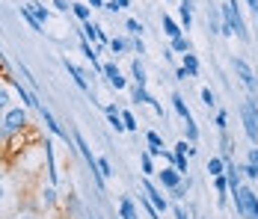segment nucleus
<instances>
[{"label": "nucleus", "mask_w": 258, "mask_h": 219, "mask_svg": "<svg viewBox=\"0 0 258 219\" xmlns=\"http://www.w3.org/2000/svg\"><path fill=\"white\" fill-rule=\"evenodd\" d=\"M232 198H234V210H237V216L243 219H258V195L249 190V187H237L232 190Z\"/></svg>", "instance_id": "nucleus-1"}, {"label": "nucleus", "mask_w": 258, "mask_h": 219, "mask_svg": "<svg viewBox=\"0 0 258 219\" xmlns=\"http://www.w3.org/2000/svg\"><path fill=\"white\" fill-rule=\"evenodd\" d=\"M240 119H243V130H246L249 142L258 145V98H249L240 104Z\"/></svg>", "instance_id": "nucleus-2"}, {"label": "nucleus", "mask_w": 258, "mask_h": 219, "mask_svg": "<svg viewBox=\"0 0 258 219\" xmlns=\"http://www.w3.org/2000/svg\"><path fill=\"white\" fill-rule=\"evenodd\" d=\"M232 65H234V71H237V77L243 80V86L252 92V98H258V80H255V71L249 68V62H246V59H240V56H234Z\"/></svg>", "instance_id": "nucleus-3"}, {"label": "nucleus", "mask_w": 258, "mask_h": 219, "mask_svg": "<svg viewBox=\"0 0 258 219\" xmlns=\"http://www.w3.org/2000/svg\"><path fill=\"white\" fill-rule=\"evenodd\" d=\"M143 195H146V198L152 201V207H155L157 213H166V210H169V201H166L163 190H160V187H155V184H152L149 178L143 181Z\"/></svg>", "instance_id": "nucleus-4"}, {"label": "nucleus", "mask_w": 258, "mask_h": 219, "mask_svg": "<svg viewBox=\"0 0 258 219\" xmlns=\"http://www.w3.org/2000/svg\"><path fill=\"white\" fill-rule=\"evenodd\" d=\"M3 127L6 133H21L27 127V113L18 107V110H6V119H3Z\"/></svg>", "instance_id": "nucleus-5"}, {"label": "nucleus", "mask_w": 258, "mask_h": 219, "mask_svg": "<svg viewBox=\"0 0 258 219\" xmlns=\"http://www.w3.org/2000/svg\"><path fill=\"white\" fill-rule=\"evenodd\" d=\"M157 181H160V190H175V187H181V181H184V175H178L175 172V166H166L163 172H157Z\"/></svg>", "instance_id": "nucleus-6"}, {"label": "nucleus", "mask_w": 258, "mask_h": 219, "mask_svg": "<svg viewBox=\"0 0 258 219\" xmlns=\"http://www.w3.org/2000/svg\"><path fill=\"white\" fill-rule=\"evenodd\" d=\"M83 39H86V42H95V50L104 48V45H110V39L101 33V27L92 24V21H86V24H83Z\"/></svg>", "instance_id": "nucleus-7"}, {"label": "nucleus", "mask_w": 258, "mask_h": 219, "mask_svg": "<svg viewBox=\"0 0 258 219\" xmlns=\"http://www.w3.org/2000/svg\"><path fill=\"white\" fill-rule=\"evenodd\" d=\"M104 77H107V83H110V86H113V89H116V92H119V89H125V86H128V80H125V77H122V71H119V68H116V65H113V62H107V65H104Z\"/></svg>", "instance_id": "nucleus-8"}, {"label": "nucleus", "mask_w": 258, "mask_h": 219, "mask_svg": "<svg viewBox=\"0 0 258 219\" xmlns=\"http://www.w3.org/2000/svg\"><path fill=\"white\" fill-rule=\"evenodd\" d=\"M39 113H42V122L48 124V130H51L53 136H59V139H66V142H69V130H62V127L56 124V119L51 116V110H48V107H39Z\"/></svg>", "instance_id": "nucleus-9"}, {"label": "nucleus", "mask_w": 258, "mask_h": 219, "mask_svg": "<svg viewBox=\"0 0 258 219\" xmlns=\"http://www.w3.org/2000/svg\"><path fill=\"white\" fill-rule=\"evenodd\" d=\"M66 71H69L72 77H75V83H78V86L83 89V92H86V95H92V89H89V83H86V74L80 71V68L75 65V62H69V59H66Z\"/></svg>", "instance_id": "nucleus-10"}, {"label": "nucleus", "mask_w": 258, "mask_h": 219, "mask_svg": "<svg viewBox=\"0 0 258 219\" xmlns=\"http://www.w3.org/2000/svg\"><path fill=\"white\" fill-rule=\"evenodd\" d=\"M146 142H149V154H152V157H157V154L166 151V148H163V136H160L157 130H149V133H146Z\"/></svg>", "instance_id": "nucleus-11"}, {"label": "nucleus", "mask_w": 258, "mask_h": 219, "mask_svg": "<svg viewBox=\"0 0 258 219\" xmlns=\"http://www.w3.org/2000/svg\"><path fill=\"white\" fill-rule=\"evenodd\" d=\"M45 160H48V175H51V184L59 181V175H56V160H53V142L51 139H45Z\"/></svg>", "instance_id": "nucleus-12"}, {"label": "nucleus", "mask_w": 258, "mask_h": 219, "mask_svg": "<svg viewBox=\"0 0 258 219\" xmlns=\"http://www.w3.org/2000/svg\"><path fill=\"white\" fill-rule=\"evenodd\" d=\"M178 15H181V30H190L193 27V3L190 0H181Z\"/></svg>", "instance_id": "nucleus-13"}, {"label": "nucleus", "mask_w": 258, "mask_h": 219, "mask_svg": "<svg viewBox=\"0 0 258 219\" xmlns=\"http://www.w3.org/2000/svg\"><path fill=\"white\" fill-rule=\"evenodd\" d=\"M163 33L169 36V42H172V39H178V36H184L181 24L175 21V18H169V15H163Z\"/></svg>", "instance_id": "nucleus-14"}, {"label": "nucleus", "mask_w": 258, "mask_h": 219, "mask_svg": "<svg viewBox=\"0 0 258 219\" xmlns=\"http://www.w3.org/2000/svg\"><path fill=\"white\" fill-rule=\"evenodd\" d=\"M181 68L190 74V77H199V59H196V53H184V59H181Z\"/></svg>", "instance_id": "nucleus-15"}, {"label": "nucleus", "mask_w": 258, "mask_h": 219, "mask_svg": "<svg viewBox=\"0 0 258 219\" xmlns=\"http://www.w3.org/2000/svg\"><path fill=\"white\" fill-rule=\"evenodd\" d=\"M131 77H134V83H137V86H146V83H149L146 68H143V62H140V59H134V62H131Z\"/></svg>", "instance_id": "nucleus-16"}, {"label": "nucleus", "mask_w": 258, "mask_h": 219, "mask_svg": "<svg viewBox=\"0 0 258 219\" xmlns=\"http://www.w3.org/2000/svg\"><path fill=\"white\" fill-rule=\"evenodd\" d=\"M208 175H211V178L226 175V160H223V157H211V160H208Z\"/></svg>", "instance_id": "nucleus-17"}, {"label": "nucleus", "mask_w": 258, "mask_h": 219, "mask_svg": "<svg viewBox=\"0 0 258 219\" xmlns=\"http://www.w3.org/2000/svg\"><path fill=\"white\" fill-rule=\"evenodd\" d=\"M131 101H134V104H149L152 95H149L146 86H137V83H134V89H131Z\"/></svg>", "instance_id": "nucleus-18"}, {"label": "nucleus", "mask_w": 258, "mask_h": 219, "mask_svg": "<svg viewBox=\"0 0 258 219\" xmlns=\"http://www.w3.org/2000/svg\"><path fill=\"white\" fill-rule=\"evenodd\" d=\"M119 216L122 219H140L137 210H134V201H131V198H122V201H119Z\"/></svg>", "instance_id": "nucleus-19"}, {"label": "nucleus", "mask_w": 258, "mask_h": 219, "mask_svg": "<svg viewBox=\"0 0 258 219\" xmlns=\"http://www.w3.org/2000/svg\"><path fill=\"white\" fill-rule=\"evenodd\" d=\"M27 9H30V12H33V18H36V21H39V24L45 27V21H48V9H45V6H42V3H27Z\"/></svg>", "instance_id": "nucleus-20"}, {"label": "nucleus", "mask_w": 258, "mask_h": 219, "mask_svg": "<svg viewBox=\"0 0 258 219\" xmlns=\"http://www.w3.org/2000/svg\"><path fill=\"white\" fill-rule=\"evenodd\" d=\"M172 107H175V113H178L184 122H187V119H193V116H190V110H187V104H184V98H181L178 92L172 95Z\"/></svg>", "instance_id": "nucleus-21"}, {"label": "nucleus", "mask_w": 258, "mask_h": 219, "mask_svg": "<svg viewBox=\"0 0 258 219\" xmlns=\"http://www.w3.org/2000/svg\"><path fill=\"white\" fill-rule=\"evenodd\" d=\"M140 166H143V175H146V178H152V175H155V163H152V154H149V151H143V154H140Z\"/></svg>", "instance_id": "nucleus-22"}, {"label": "nucleus", "mask_w": 258, "mask_h": 219, "mask_svg": "<svg viewBox=\"0 0 258 219\" xmlns=\"http://www.w3.org/2000/svg\"><path fill=\"white\" fill-rule=\"evenodd\" d=\"M214 187H217V195H220V204H223V201H226V195H229V181H226V175L214 178Z\"/></svg>", "instance_id": "nucleus-23"}, {"label": "nucleus", "mask_w": 258, "mask_h": 219, "mask_svg": "<svg viewBox=\"0 0 258 219\" xmlns=\"http://www.w3.org/2000/svg\"><path fill=\"white\" fill-rule=\"evenodd\" d=\"M72 12L78 15V18L83 21V24H86V21L92 18V12H89V6H86V3H72Z\"/></svg>", "instance_id": "nucleus-24"}, {"label": "nucleus", "mask_w": 258, "mask_h": 219, "mask_svg": "<svg viewBox=\"0 0 258 219\" xmlns=\"http://www.w3.org/2000/svg\"><path fill=\"white\" fill-rule=\"evenodd\" d=\"M172 53H190V42H187V36H178V39H172Z\"/></svg>", "instance_id": "nucleus-25"}, {"label": "nucleus", "mask_w": 258, "mask_h": 219, "mask_svg": "<svg viewBox=\"0 0 258 219\" xmlns=\"http://www.w3.org/2000/svg\"><path fill=\"white\" fill-rule=\"evenodd\" d=\"M208 24H211V33H223V24H220V12H217V6H211Z\"/></svg>", "instance_id": "nucleus-26"}, {"label": "nucleus", "mask_w": 258, "mask_h": 219, "mask_svg": "<svg viewBox=\"0 0 258 219\" xmlns=\"http://www.w3.org/2000/svg\"><path fill=\"white\" fill-rule=\"evenodd\" d=\"M128 48H131V45H128V39H110V50H113L116 56H119V53H125Z\"/></svg>", "instance_id": "nucleus-27"}, {"label": "nucleus", "mask_w": 258, "mask_h": 219, "mask_svg": "<svg viewBox=\"0 0 258 219\" xmlns=\"http://www.w3.org/2000/svg\"><path fill=\"white\" fill-rule=\"evenodd\" d=\"M21 18H24L27 24L33 27V30H36V33H42V24H39V21H36V18H33V12H30V9H27V6H21Z\"/></svg>", "instance_id": "nucleus-28"}, {"label": "nucleus", "mask_w": 258, "mask_h": 219, "mask_svg": "<svg viewBox=\"0 0 258 219\" xmlns=\"http://www.w3.org/2000/svg\"><path fill=\"white\" fill-rule=\"evenodd\" d=\"M122 124H125V130H131V133L140 127V124H137V119H134V113H128V110H122Z\"/></svg>", "instance_id": "nucleus-29"}, {"label": "nucleus", "mask_w": 258, "mask_h": 219, "mask_svg": "<svg viewBox=\"0 0 258 219\" xmlns=\"http://www.w3.org/2000/svg\"><path fill=\"white\" fill-rule=\"evenodd\" d=\"M187 139H190V145H193V142H196V139H199V127H196V122H193V119H187Z\"/></svg>", "instance_id": "nucleus-30"}, {"label": "nucleus", "mask_w": 258, "mask_h": 219, "mask_svg": "<svg viewBox=\"0 0 258 219\" xmlns=\"http://www.w3.org/2000/svg\"><path fill=\"white\" fill-rule=\"evenodd\" d=\"M237 169H240V175H243V178H249V181H252V178H258V169L252 166V163H243V166H237Z\"/></svg>", "instance_id": "nucleus-31"}, {"label": "nucleus", "mask_w": 258, "mask_h": 219, "mask_svg": "<svg viewBox=\"0 0 258 219\" xmlns=\"http://www.w3.org/2000/svg\"><path fill=\"white\" fill-rule=\"evenodd\" d=\"M217 127H220V133H226V127H229V113L226 110L217 113Z\"/></svg>", "instance_id": "nucleus-32"}, {"label": "nucleus", "mask_w": 258, "mask_h": 219, "mask_svg": "<svg viewBox=\"0 0 258 219\" xmlns=\"http://www.w3.org/2000/svg\"><path fill=\"white\" fill-rule=\"evenodd\" d=\"M98 172H101L104 178H110V175H113V166H110V160H107V157H98Z\"/></svg>", "instance_id": "nucleus-33"}, {"label": "nucleus", "mask_w": 258, "mask_h": 219, "mask_svg": "<svg viewBox=\"0 0 258 219\" xmlns=\"http://www.w3.org/2000/svg\"><path fill=\"white\" fill-rule=\"evenodd\" d=\"M128 33H134V36H140V33H143V24H140V21H137V18H128Z\"/></svg>", "instance_id": "nucleus-34"}, {"label": "nucleus", "mask_w": 258, "mask_h": 219, "mask_svg": "<svg viewBox=\"0 0 258 219\" xmlns=\"http://www.w3.org/2000/svg\"><path fill=\"white\" fill-rule=\"evenodd\" d=\"M6 107H9V89H6V86H0V113H3Z\"/></svg>", "instance_id": "nucleus-35"}, {"label": "nucleus", "mask_w": 258, "mask_h": 219, "mask_svg": "<svg viewBox=\"0 0 258 219\" xmlns=\"http://www.w3.org/2000/svg\"><path fill=\"white\" fill-rule=\"evenodd\" d=\"M202 104H205V107H214V104H217V98H214L211 89H202Z\"/></svg>", "instance_id": "nucleus-36"}, {"label": "nucleus", "mask_w": 258, "mask_h": 219, "mask_svg": "<svg viewBox=\"0 0 258 219\" xmlns=\"http://www.w3.org/2000/svg\"><path fill=\"white\" fill-rule=\"evenodd\" d=\"M172 166H175L178 175H187V157H175V163H172Z\"/></svg>", "instance_id": "nucleus-37"}, {"label": "nucleus", "mask_w": 258, "mask_h": 219, "mask_svg": "<svg viewBox=\"0 0 258 219\" xmlns=\"http://www.w3.org/2000/svg\"><path fill=\"white\" fill-rule=\"evenodd\" d=\"M246 163H252V166L258 169V145L249 148V157H246Z\"/></svg>", "instance_id": "nucleus-38"}, {"label": "nucleus", "mask_w": 258, "mask_h": 219, "mask_svg": "<svg viewBox=\"0 0 258 219\" xmlns=\"http://www.w3.org/2000/svg\"><path fill=\"white\" fill-rule=\"evenodd\" d=\"M175 219H190V216H187V210H184L181 204H175Z\"/></svg>", "instance_id": "nucleus-39"}, {"label": "nucleus", "mask_w": 258, "mask_h": 219, "mask_svg": "<svg viewBox=\"0 0 258 219\" xmlns=\"http://www.w3.org/2000/svg\"><path fill=\"white\" fill-rule=\"evenodd\" d=\"M53 6H56V9H59V12H66V9H69V6H72V3H66V0H53Z\"/></svg>", "instance_id": "nucleus-40"}, {"label": "nucleus", "mask_w": 258, "mask_h": 219, "mask_svg": "<svg viewBox=\"0 0 258 219\" xmlns=\"http://www.w3.org/2000/svg\"><path fill=\"white\" fill-rule=\"evenodd\" d=\"M89 6H92V9H101V6H104V0H89Z\"/></svg>", "instance_id": "nucleus-41"}, {"label": "nucleus", "mask_w": 258, "mask_h": 219, "mask_svg": "<svg viewBox=\"0 0 258 219\" xmlns=\"http://www.w3.org/2000/svg\"><path fill=\"white\" fill-rule=\"evenodd\" d=\"M116 3H119V9H125V6H128V0H116Z\"/></svg>", "instance_id": "nucleus-42"}, {"label": "nucleus", "mask_w": 258, "mask_h": 219, "mask_svg": "<svg viewBox=\"0 0 258 219\" xmlns=\"http://www.w3.org/2000/svg\"><path fill=\"white\" fill-rule=\"evenodd\" d=\"M3 133H6V127H3V122H0V136H3Z\"/></svg>", "instance_id": "nucleus-43"}, {"label": "nucleus", "mask_w": 258, "mask_h": 219, "mask_svg": "<svg viewBox=\"0 0 258 219\" xmlns=\"http://www.w3.org/2000/svg\"><path fill=\"white\" fill-rule=\"evenodd\" d=\"M0 201H3V184H0Z\"/></svg>", "instance_id": "nucleus-44"}]
</instances>
